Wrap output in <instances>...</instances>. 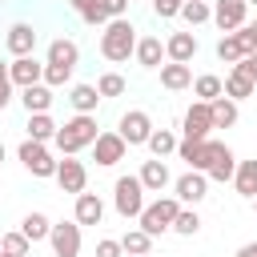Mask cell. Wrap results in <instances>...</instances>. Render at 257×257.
I'll return each mask as SVG.
<instances>
[{"label":"cell","mask_w":257,"mask_h":257,"mask_svg":"<svg viewBox=\"0 0 257 257\" xmlns=\"http://www.w3.org/2000/svg\"><path fill=\"white\" fill-rule=\"evenodd\" d=\"M96 137H100V128H96V116H84V112H76L72 120L56 124V137H52V145H56L64 157H76V153H80V149H88Z\"/></svg>","instance_id":"obj_1"},{"label":"cell","mask_w":257,"mask_h":257,"mask_svg":"<svg viewBox=\"0 0 257 257\" xmlns=\"http://www.w3.org/2000/svg\"><path fill=\"white\" fill-rule=\"evenodd\" d=\"M133 48H137V28L128 24V16L124 20H108L104 32H100V56L112 60V64H120V60L133 56Z\"/></svg>","instance_id":"obj_2"},{"label":"cell","mask_w":257,"mask_h":257,"mask_svg":"<svg viewBox=\"0 0 257 257\" xmlns=\"http://www.w3.org/2000/svg\"><path fill=\"white\" fill-rule=\"evenodd\" d=\"M177 213H181V201H177V197H157V201H149V205L141 209V217H137V229H145V233L157 241L161 233H169V229H173Z\"/></svg>","instance_id":"obj_3"},{"label":"cell","mask_w":257,"mask_h":257,"mask_svg":"<svg viewBox=\"0 0 257 257\" xmlns=\"http://www.w3.org/2000/svg\"><path fill=\"white\" fill-rule=\"evenodd\" d=\"M112 205H116V213H120L124 221H128V217L137 221L141 209L149 205V201H145V185H141L137 177H116V185H112Z\"/></svg>","instance_id":"obj_4"},{"label":"cell","mask_w":257,"mask_h":257,"mask_svg":"<svg viewBox=\"0 0 257 257\" xmlns=\"http://www.w3.org/2000/svg\"><path fill=\"white\" fill-rule=\"evenodd\" d=\"M16 157H20V165H24L32 177H56V157L48 153V145H36V141H20Z\"/></svg>","instance_id":"obj_5"},{"label":"cell","mask_w":257,"mask_h":257,"mask_svg":"<svg viewBox=\"0 0 257 257\" xmlns=\"http://www.w3.org/2000/svg\"><path fill=\"white\" fill-rule=\"evenodd\" d=\"M116 137L133 149V145H145L149 137H153V120H149V112L145 108H128L120 120H116Z\"/></svg>","instance_id":"obj_6"},{"label":"cell","mask_w":257,"mask_h":257,"mask_svg":"<svg viewBox=\"0 0 257 257\" xmlns=\"http://www.w3.org/2000/svg\"><path fill=\"white\" fill-rule=\"evenodd\" d=\"M56 185H60V193L80 197L84 185H88V169H84V161H76V157H60V161H56Z\"/></svg>","instance_id":"obj_7"},{"label":"cell","mask_w":257,"mask_h":257,"mask_svg":"<svg viewBox=\"0 0 257 257\" xmlns=\"http://www.w3.org/2000/svg\"><path fill=\"white\" fill-rule=\"evenodd\" d=\"M245 16H249V4H245V0H213V24H217L225 36L237 32L241 24H249Z\"/></svg>","instance_id":"obj_8"},{"label":"cell","mask_w":257,"mask_h":257,"mask_svg":"<svg viewBox=\"0 0 257 257\" xmlns=\"http://www.w3.org/2000/svg\"><path fill=\"white\" fill-rule=\"evenodd\" d=\"M48 245H52L56 257H80V225H76V221H60V225H52Z\"/></svg>","instance_id":"obj_9"},{"label":"cell","mask_w":257,"mask_h":257,"mask_svg":"<svg viewBox=\"0 0 257 257\" xmlns=\"http://www.w3.org/2000/svg\"><path fill=\"white\" fill-rule=\"evenodd\" d=\"M173 193H177V201H181V205H201V201L209 197V177L189 169L185 177H177V181H173Z\"/></svg>","instance_id":"obj_10"},{"label":"cell","mask_w":257,"mask_h":257,"mask_svg":"<svg viewBox=\"0 0 257 257\" xmlns=\"http://www.w3.org/2000/svg\"><path fill=\"white\" fill-rule=\"evenodd\" d=\"M249 52H257V48H253V40H249L245 24H241L237 32H229V36H221V40H217V56H221L225 64H237V60H245Z\"/></svg>","instance_id":"obj_11"},{"label":"cell","mask_w":257,"mask_h":257,"mask_svg":"<svg viewBox=\"0 0 257 257\" xmlns=\"http://www.w3.org/2000/svg\"><path fill=\"white\" fill-rule=\"evenodd\" d=\"M8 80H12V88H32V84L44 80V64L36 56H16L8 64Z\"/></svg>","instance_id":"obj_12"},{"label":"cell","mask_w":257,"mask_h":257,"mask_svg":"<svg viewBox=\"0 0 257 257\" xmlns=\"http://www.w3.org/2000/svg\"><path fill=\"white\" fill-rule=\"evenodd\" d=\"M181 128H185V141H209V133H213V116H209V104H205V100L189 104V112H185Z\"/></svg>","instance_id":"obj_13"},{"label":"cell","mask_w":257,"mask_h":257,"mask_svg":"<svg viewBox=\"0 0 257 257\" xmlns=\"http://www.w3.org/2000/svg\"><path fill=\"white\" fill-rule=\"evenodd\" d=\"M124 153H128V145H124L116 133H100V137L92 141V161L104 165V169H112L116 161H124Z\"/></svg>","instance_id":"obj_14"},{"label":"cell","mask_w":257,"mask_h":257,"mask_svg":"<svg viewBox=\"0 0 257 257\" xmlns=\"http://www.w3.org/2000/svg\"><path fill=\"white\" fill-rule=\"evenodd\" d=\"M4 44H8L12 60H16V56H32V52H36V28H32V24H24V20H16V24L8 28Z\"/></svg>","instance_id":"obj_15"},{"label":"cell","mask_w":257,"mask_h":257,"mask_svg":"<svg viewBox=\"0 0 257 257\" xmlns=\"http://www.w3.org/2000/svg\"><path fill=\"white\" fill-rule=\"evenodd\" d=\"M165 56H169L173 64H189V60L197 56V36H193V32H173V36L165 40Z\"/></svg>","instance_id":"obj_16"},{"label":"cell","mask_w":257,"mask_h":257,"mask_svg":"<svg viewBox=\"0 0 257 257\" xmlns=\"http://www.w3.org/2000/svg\"><path fill=\"white\" fill-rule=\"evenodd\" d=\"M72 221H76L80 229H84V225H100V221H104V201H100L96 193H80V197H76Z\"/></svg>","instance_id":"obj_17"},{"label":"cell","mask_w":257,"mask_h":257,"mask_svg":"<svg viewBox=\"0 0 257 257\" xmlns=\"http://www.w3.org/2000/svg\"><path fill=\"white\" fill-rule=\"evenodd\" d=\"M44 64L76 68V64H80V48H76V40H68V36H56V40L48 44V60H44Z\"/></svg>","instance_id":"obj_18"},{"label":"cell","mask_w":257,"mask_h":257,"mask_svg":"<svg viewBox=\"0 0 257 257\" xmlns=\"http://www.w3.org/2000/svg\"><path fill=\"white\" fill-rule=\"evenodd\" d=\"M137 181L145 185V193H161V189H165V185H169L173 177H169V165L153 157V161H145V165H141V173H137Z\"/></svg>","instance_id":"obj_19"},{"label":"cell","mask_w":257,"mask_h":257,"mask_svg":"<svg viewBox=\"0 0 257 257\" xmlns=\"http://www.w3.org/2000/svg\"><path fill=\"white\" fill-rule=\"evenodd\" d=\"M133 56H137L141 68H161V60H165V44H161V36H141L137 48H133Z\"/></svg>","instance_id":"obj_20"},{"label":"cell","mask_w":257,"mask_h":257,"mask_svg":"<svg viewBox=\"0 0 257 257\" xmlns=\"http://www.w3.org/2000/svg\"><path fill=\"white\" fill-rule=\"evenodd\" d=\"M68 104H72L76 112L92 116V112H96V104H100V92H96V84H72V88H68Z\"/></svg>","instance_id":"obj_21"},{"label":"cell","mask_w":257,"mask_h":257,"mask_svg":"<svg viewBox=\"0 0 257 257\" xmlns=\"http://www.w3.org/2000/svg\"><path fill=\"white\" fill-rule=\"evenodd\" d=\"M20 104L28 108V116H32V112H48V108H52V88H48V84L20 88Z\"/></svg>","instance_id":"obj_22"},{"label":"cell","mask_w":257,"mask_h":257,"mask_svg":"<svg viewBox=\"0 0 257 257\" xmlns=\"http://www.w3.org/2000/svg\"><path fill=\"white\" fill-rule=\"evenodd\" d=\"M161 84L169 88V92H177V88H189L193 84V68L189 64H161Z\"/></svg>","instance_id":"obj_23"},{"label":"cell","mask_w":257,"mask_h":257,"mask_svg":"<svg viewBox=\"0 0 257 257\" xmlns=\"http://www.w3.org/2000/svg\"><path fill=\"white\" fill-rule=\"evenodd\" d=\"M209 116H213V128H233L237 124V100H229V96L209 100Z\"/></svg>","instance_id":"obj_24"},{"label":"cell","mask_w":257,"mask_h":257,"mask_svg":"<svg viewBox=\"0 0 257 257\" xmlns=\"http://www.w3.org/2000/svg\"><path fill=\"white\" fill-rule=\"evenodd\" d=\"M233 185L241 197H257V161H237V173H233Z\"/></svg>","instance_id":"obj_25"},{"label":"cell","mask_w":257,"mask_h":257,"mask_svg":"<svg viewBox=\"0 0 257 257\" xmlns=\"http://www.w3.org/2000/svg\"><path fill=\"white\" fill-rule=\"evenodd\" d=\"M221 88H225V96H229V100H245V96H253V92H257V84H253L245 72H237V68L221 80Z\"/></svg>","instance_id":"obj_26"},{"label":"cell","mask_w":257,"mask_h":257,"mask_svg":"<svg viewBox=\"0 0 257 257\" xmlns=\"http://www.w3.org/2000/svg\"><path fill=\"white\" fill-rule=\"evenodd\" d=\"M52 137H56V120H52L48 112H32V116H28V141L48 145Z\"/></svg>","instance_id":"obj_27"},{"label":"cell","mask_w":257,"mask_h":257,"mask_svg":"<svg viewBox=\"0 0 257 257\" xmlns=\"http://www.w3.org/2000/svg\"><path fill=\"white\" fill-rule=\"evenodd\" d=\"M233 173H237V157H233V149L225 145V149L217 153V161L209 165L205 177H209V181H233Z\"/></svg>","instance_id":"obj_28"},{"label":"cell","mask_w":257,"mask_h":257,"mask_svg":"<svg viewBox=\"0 0 257 257\" xmlns=\"http://www.w3.org/2000/svg\"><path fill=\"white\" fill-rule=\"evenodd\" d=\"M20 233L36 245V241H48V233H52V221L44 217V213H28L24 221H20Z\"/></svg>","instance_id":"obj_29"},{"label":"cell","mask_w":257,"mask_h":257,"mask_svg":"<svg viewBox=\"0 0 257 257\" xmlns=\"http://www.w3.org/2000/svg\"><path fill=\"white\" fill-rule=\"evenodd\" d=\"M145 145H149V153H153L157 161H165L169 153H177V137H173L169 128H153V137H149Z\"/></svg>","instance_id":"obj_30"},{"label":"cell","mask_w":257,"mask_h":257,"mask_svg":"<svg viewBox=\"0 0 257 257\" xmlns=\"http://www.w3.org/2000/svg\"><path fill=\"white\" fill-rule=\"evenodd\" d=\"M120 249H124V257H141V253L153 249V237H149L145 229H128V233L120 237Z\"/></svg>","instance_id":"obj_31"},{"label":"cell","mask_w":257,"mask_h":257,"mask_svg":"<svg viewBox=\"0 0 257 257\" xmlns=\"http://www.w3.org/2000/svg\"><path fill=\"white\" fill-rule=\"evenodd\" d=\"M193 92H197V100H217V96H225V88H221V76H213V72H205V76H197L193 80Z\"/></svg>","instance_id":"obj_32"},{"label":"cell","mask_w":257,"mask_h":257,"mask_svg":"<svg viewBox=\"0 0 257 257\" xmlns=\"http://www.w3.org/2000/svg\"><path fill=\"white\" fill-rule=\"evenodd\" d=\"M181 20H185V24H205V20H213L209 0H185V4H181Z\"/></svg>","instance_id":"obj_33"},{"label":"cell","mask_w":257,"mask_h":257,"mask_svg":"<svg viewBox=\"0 0 257 257\" xmlns=\"http://www.w3.org/2000/svg\"><path fill=\"white\" fill-rule=\"evenodd\" d=\"M173 233H181V237H197V233H201V217H197V209H185V205H181V213H177V221H173Z\"/></svg>","instance_id":"obj_34"},{"label":"cell","mask_w":257,"mask_h":257,"mask_svg":"<svg viewBox=\"0 0 257 257\" xmlns=\"http://www.w3.org/2000/svg\"><path fill=\"white\" fill-rule=\"evenodd\" d=\"M0 249H4L8 257H28L32 241H28L24 233H4V237H0Z\"/></svg>","instance_id":"obj_35"},{"label":"cell","mask_w":257,"mask_h":257,"mask_svg":"<svg viewBox=\"0 0 257 257\" xmlns=\"http://www.w3.org/2000/svg\"><path fill=\"white\" fill-rule=\"evenodd\" d=\"M96 92H100V100H104V96H124V76H120V72H104V76L96 80Z\"/></svg>","instance_id":"obj_36"},{"label":"cell","mask_w":257,"mask_h":257,"mask_svg":"<svg viewBox=\"0 0 257 257\" xmlns=\"http://www.w3.org/2000/svg\"><path fill=\"white\" fill-rule=\"evenodd\" d=\"M72 72H76V68H60V64H44V80H40V84H48V88H60V84H68V80H72Z\"/></svg>","instance_id":"obj_37"},{"label":"cell","mask_w":257,"mask_h":257,"mask_svg":"<svg viewBox=\"0 0 257 257\" xmlns=\"http://www.w3.org/2000/svg\"><path fill=\"white\" fill-rule=\"evenodd\" d=\"M177 157L197 173V165H201V141H177Z\"/></svg>","instance_id":"obj_38"},{"label":"cell","mask_w":257,"mask_h":257,"mask_svg":"<svg viewBox=\"0 0 257 257\" xmlns=\"http://www.w3.org/2000/svg\"><path fill=\"white\" fill-rule=\"evenodd\" d=\"M80 20L84 24H108V12H104V0H88L80 8Z\"/></svg>","instance_id":"obj_39"},{"label":"cell","mask_w":257,"mask_h":257,"mask_svg":"<svg viewBox=\"0 0 257 257\" xmlns=\"http://www.w3.org/2000/svg\"><path fill=\"white\" fill-rule=\"evenodd\" d=\"M181 4H185V0H153V12H157L161 20H173V16H181Z\"/></svg>","instance_id":"obj_40"},{"label":"cell","mask_w":257,"mask_h":257,"mask_svg":"<svg viewBox=\"0 0 257 257\" xmlns=\"http://www.w3.org/2000/svg\"><path fill=\"white\" fill-rule=\"evenodd\" d=\"M12 104V80H8V64L0 60V112Z\"/></svg>","instance_id":"obj_41"},{"label":"cell","mask_w":257,"mask_h":257,"mask_svg":"<svg viewBox=\"0 0 257 257\" xmlns=\"http://www.w3.org/2000/svg\"><path fill=\"white\" fill-rule=\"evenodd\" d=\"M96 257H124V249L116 237H104V241H96Z\"/></svg>","instance_id":"obj_42"},{"label":"cell","mask_w":257,"mask_h":257,"mask_svg":"<svg viewBox=\"0 0 257 257\" xmlns=\"http://www.w3.org/2000/svg\"><path fill=\"white\" fill-rule=\"evenodd\" d=\"M104 12H108V20H124L128 16V0H104Z\"/></svg>","instance_id":"obj_43"},{"label":"cell","mask_w":257,"mask_h":257,"mask_svg":"<svg viewBox=\"0 0 257 257\" xmlns=\"http://www.w3.org/2000/svg\"><path fill=\"white\" fill-rule=\"evenodd\" d=\"M233 68H237V72H245V76L257 84V52H249V56H245V60H237Z\"/></svg>","instance_id":"obj_44"},{"label":"cell","mask_w":257,"mask_h":257,"mask_svg":"<svg viewBox=\"0 0 257 257\" xmlns=\"http://www.w3.org/2000/svg\"><path fill=\"white\" fill-rule=\"evenodd\" d=\"M237 257H257V241H249V245H241V249H237Z\"/></svg>","instance_id":"obj_45"},{"label":"cell","mask_w":257,"mask_h":257,"mask_svg":"<svg viewBox=\"0 0 257 257\" xmlns=\"http://www.w3.org/2000/svg\"><path fill=\"white\" fill-rule=\"evenodd\" d=\"M245 32H249V40H253V48H257V20H253V24H245Z\"/></svg>","instance_id":"obj_46"},{"label":"cell","mask_w":257,"mask_h":257,"mask_svg":"<svg viewBox=\"0 0 257 257\" xmlns=\"http://www.w3.org/2000/svg\"><path fill=\"white\" fill-rule=\"evenodd\" d=\"M68 4H72V8H76V12H80V8H84V4H88V0H68Z\"/></svg>","instance_id":"obj_47"},{"label":"cell","mask_w":257,"mask_h":257,"mask_svg":"<svg viewBox=\"0 0 257 257\" xmlns=\"http://www.w3.org/2000/svg\"><path fill=\"white\" fill-rule=\"evenodd\" d=\"M0 165H4V141H0Z\"/></svg>","instance_id":"obj_48"},{"label":"cell","mask_w":257,"mask_h":257,"mask_svg":"<svg viewBox=\"0 0 257 257\" xmlns=\"http://www.w3.org/2000/svg\"><path fill=\"white\" fill-rule=\"evenodd\" d=\"M0 257H8V253H4V249H0Z\"/></svg>","instance_id":"obj_49"},{"label":"cell","mask_w":257,"mask_h":257,"mask_svg":"<svg viewBox=\"0 0 257 257\" xmlns=\"http://www.w3.org/2000/svg\"><path fill=\"white\" fill-rule=\"evenodd\" d=\"M253 209H257V197H253Z\"/></svg>","instance_id":"obj_50"},{"label":"cell","mask_w":257,"mask_h":257,"mask_svg":"<svg viewBox=\"0 0 257 257\" xmlns=\"http://www.w3.org/2000/svg\"><path fill=\"white\" fill-rule=\"evenodd\" d=\"M245 4H257V0H245Z\"/></svg>","instance_id":"obj_51"},{"label":"cell","mask_w":257,"mask_h":257,"mask_svg":"<svg viewBox=\"0 0 257 257\" xmlns=\"http://www.w3.org/2000/svg\"><path fill=\"white\" fill-rule=\"evenodd\" d=\"M141 257H149V253H141Z\"/></svg>","instance_id":"obj_52"},{"label":"cell","mask_w":257,"mask_h":257,"mask_svg":"<svg viewBox=\"0 0 257 257\" xmlns=\"http://www.w3.org/2000/svg\"><path fill=\"white\" fill-rule=\"evenodd\" d=\"M128 4H133V0H128Z\"/></svg>","instance_id":"obj_53"}]
</instances>
